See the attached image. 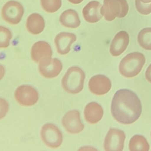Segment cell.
Returning a JSON list of instances; mask_svg holds the SVG:
<instances>
[{
    "label": "cell",
    "mask_w": 151,
    "mask_h": 151,
    "mask_svg": "<svg viewBox=\"0 0 151 151\" xmlns=\"http://www.w3.org/2000/svg\"><path fill=\"white\" fill-rule=\"evenodd\" d=\"M111 110L113 117L117 122L123 124H131L141 115L142 106L135 93L127 89H122L115 93Z\"/></svg>",
    "instance_id": "1"
},
{
    "label": "cell",
    "mask_w": 151,
    "mask_h": 151,
    "mask_svg": "<svg viewBox=\"0 0 151 151\" xmlns=\"http://www.w3.org/2000/svg\"><path fill=\"white\" fill-rule=\"evenodd\" d=\"M145 63V58L141 53L134 52L127 55L119 64V72L126 78H132L140 73Z\"/></svg>",
    "instance_id": "2"
},
{
    "label": "cell",
    "mask_w": 151,
    "mask_h": 151,
    "mask_svg": "<svg viewBox=\"0 0 151 151\" xmlns=\"http://www.w3.org/2000/svg\"><path fill=\"white\" fill-rule=\"evenodd\" d=\"M85 75L79 67H72L67 70L62 80L64 91L71 94L79 93L83 88Z\"/></svg>",
    "instance_id": "3"
},
{
    "label": "cell",
    "mask_w": 151,
    "mask_h": 151,
    "mask_svg": "<svg viewBox=\"0 0 151 151\" xmlns=\"http://www.w3.org/2000/svg\"><path fill=\"white\" fill-rule=\"evenodd\" d=\"M101 8V14L108 22L114 21L116 17H125L129 10L126 0H104Z\"/></svg>",
    "instance_id": "4"
},
{
    "label": "cell",
    "mask_w": 151,
    "mask_h": 151,
    "mask_svg": "<svg viewBox=\"0 0 151 151\" xmlns=\"http://www.w3.org/2000/svg\"><path fill=\"white\" fill-rule=\"evenodd\" d=\"M40 136L43 142L50 148H58L63 140L62 132L52 124H45L41 129Z\"/></svg>",
    "instance_id": "5"
},
{
    "label": "cell",
    "mask_w": 151,
    "mask_h": 151,
    "mask_svg": "<svg viewBox=\"0 0 151 151\" xmlns=\"http://www.w3.org/2000/svg\"><path fill=\"white\" fill-rule=\"evenodd\" d=\"M24 14L22 5L18 1H10L6 3L1 10L3 20L12 25L18 24L21 22Z\"/></svg>",
    "instance_id": "6"
},
{
    "label": "cell",
    "mask_w": 151,
    "mask_h": 151,
    "mask_svg": "<svg viewBox=\"0 0 151 151\" xmlns=\"http://www.w3.org/2000/svg\"><path fill=\"white\" fill-rule=\"evenodd\" d=\"M15 98L17 102L25 106H30L36 104L39 99L37 90L30 86H19L15 92Z\"/></svg>",
    "instance_id": "7"
},
{
    "label": "cell",
    "mask_w": 151,
    "mask_h": 151,
    "mask_svg": "<svg viewBox=\"0 0 151 151\" xmlns=\"http://www.w3.org/2000/svg\"><path fill=\"white\" fill-rule=\"evenodd\" d=\"M125 135L122 131L110 129L105 141L104 149L106 151H122L124 149Z\"/></svg>",
    "instance_id": "8"
},
{
    "label": "cell",
    "mask_w": 151,
    "mask_h": 151,
    "mask_svg": "<svg viewBox=\"0 0 151 151\" xmlns=\"http://www.w3.org/2000/svg\"><path fill=\"white\" fill-rule=\"evenodd\" d=\"M63 69L61 62L56 58H45L39 62V70L40 74L46 78L56 77Z\"/></svg>",
    "instance_id": "9"
},
{
    "label": "cell",
    "mask_w": 151,
    "mask_h": 151,
    "mask_svg": "<svg viewBox=\"0 0 151 151\" xmlns=\"http://www.w3.org/2000/svg\"><path fill=\"white\" fill-rule=\"evenodd\" d=\"M62 124L66 130L71 134L80 133L84 128L80 119V113L76 110H70L64 115Z\"/></svg>",
    "instance_id": "10"
},
{
    "label": "cell",
    "mask_w": 151,
    "mask_h": 151,
    "mask_svg": "<svg viewBox=\"0 0 151 151\" xmlns=\"http://www.w3.org/2000/svg\"><path fill=\"white\" fill-rule=\"evenodd\" d=\"M110 79L103 75H96L92 77L89 82L90 91L97 95H102L107 93L111 88Z\"/></svg>",
    "instance_id": "11"
},
{
    "label": "cell",
    "mask_w": 151,
    "mask_h": 151,
    "mask_svg": "<svg viewBox=\"0 0 151 151\" xmlns=\"http://www.w3.org/2000/svg\"><path fill=\"white\" fill-rule=\"evenodd\" d=\"M76 35L70 32H62L59 33L55 37L54 43L58 53L65 55L69 52L72 44L76 42Z\"/></svg>",
    "instance_id": "12"
},
{
    "label": "cell",
    "mask_w": 151,
    "mask_h": 151,
    "mask_svg": "<svg viewBox=\"0 0 151 151\" xmlns=\"http://www.w3.org/2000/svg\"><path fill=\"white\" fill-rule=\"evenodd\" d=\"M129 43V36L126 32L121 31L115 36L110 46V54L114 56H118L127 49Z\"/></svg>",
    "instance_id": "13"
},
{
    "label": "cell",
    "mask_w": 151,
    "mask_h": 151,
    "mask_svg": "<svg viewBox=\"0 0 151 151\" xmlns=\"http://www.w3.org/2000/svg\"><path fill=\"white\" fill-rule=\"evenodd\" d=\"M102 5L99 1H91L84 8L83 14L85 20L90 23L99 22L103 17L101 12Z\"/></svg>",
    "instance_id": "14"
},
{
    "label": "cell",
    "mask_w": 151,
    "mask_h": 151,
    "mask_svg": "<svg viewBox=\"0 0 151 151\" xmlns=\"http://www.w3.org/2000/svg\"><path fill=\"white\" fill-rule=\"evenodd\" d=\"M52 51L51 46L45 41H40L35 43L32 47L31 56L35 62L39 63L45 58L52 57Z\"/></svg>",
    "instance_id": "15"
},
{
    "label": "cell",
    "mask_w": 151,
    "mask_h": 151,
    "mask_svg": "<svg viewBox=\"0 0 151 151\" xmlns=\"http://www.w3.org/2000/svg\"><path fill=\"white\" fill-rule=\"evenodd\" d=\"M86 122L91 124L97 123L101 121L103 115L102 107L95 102H90L86 105L84 111Z\"/></svg>",
    "instance_id": "16"
},
{
    "label": "cell",
    "mask_w": 151,
    "mask_h": 151,
    "mask_svg": "<svg viewBox=\"0 0 151 151\" xmlns=\"http://www.w3.org/2000/svg\"><path fill=\"white\" fill-rule=\"evenodd\" d=\"M26 26L27 30L31 34L38 35L45 29V20L40 15L34 13L31 14L27 18Z\"/></svg>",
    "instance_id": "17"
},
{
    "label": "cell",
    "mask_w": 151,
    "mask_h": 151,
    "mask_svg": "<svg viewBox=\"0 0 151 151\" xmlns=\"http://www.w3.org/2000/svg\"><path fill=\"white\" fill-rule=\"evenodd\" d=\"M60 22L63 26L70 29L78 28L81 24L77 12L71 9L65 10L61 14Z\"/></svg>",
    "instance_id": "18"
},
{
    "label": "cell",
    "mask_w": 151,
    "mask_h": 151,
    "mask_svg": "<svg viewBox=\"0 0 151 151\" xmlns=\"http://www.w3.org/2000/svg\"><path fill=\"white\" fill-rule=\"evenodd\" d=\"M149 144L145 138L141 135H135L131 139L129 143L130 151H148Z\"/></svg>",
    "instance_id": "19"
},
{
    "label": "cell",
    "mask_w": 151,
    "mask_h": 151,
    "mask_svg": "<svg viewBox=\"0 0 151 151\" xmlns=\"http://www.w3.org/2000/svg\"><path fill=\"white\" fill-rule=\"evenodd\" d=\"M137 40L142 48L151 50V28L142 29L138 35Z\"/></svg>",
    "instance_id": "20"
},
{
    "label": "cell",
    "mask_w": 151,
    "mask_h": 151,
    "mask_svg": "<svg viewBox=\"0 0 151 151\" xmlns=\"http://www.w3.org/2000/svg\"><path fill=\"white\" fill-rule=\"evenodd\" d=\"M41 6L49 13H54L60 9L62 6L61 0H40Z\"/></svg>",
    "instance_id": "21"
},
{
    "label": "cell",
    "mask_w": 151,
    "mask_h": 151,
    "mask_svg": "<svg viewBox=\"0 0 151 151\" xmlns=\"http://www.w3.org/2000/svg\"><path fill=\"white\" fill-rule=\"evenodd\" d=\"M0 47L1 48H6L9 45L12 34L10 30L1 26L0 27Z\"/></svg>",
    "instance_id": "22"
},
{
    "label": "cell",
    "mask_w": 151,
    "mask_h": 151,
    "mask_svg": "<svg viewBox=\"0 0 151 151\" xmlns=\"http://www.w3.org/2000/svg\"><path fill=\"white\" fill-rule=\"evenodd\" d=\"M137 10L142 15L151 13V0H135Z\"/></svg>",
    "instance_id": "23"
},
{
    "label": "cell",
    "mask_w": 151,
    "mask_h": 151,
    "mask_svg": "<svg viewBox=\"0 0 151 151\" xmlns=\"http://www.w3.org/2000/svg\"><path fill=\"white\" fill-rule=\"evenodd\" d=\"M145 77L147 80L151 83V64L147 69L145 72Z\"/></svg>",
    "instance_id": "24"
},
{
    "label": "cell",
    "mask_w": 151,
    "mask_h": 151,
    "mask_svg": "<svg viewBox=\"0 0 151 151\" xmlns=\"http://www.w3.org/2000/svg\"><path fill=\"white\" fill-rule=\"evenodd\" d=\"M70 2L73 4H79L83 2L84 0H68Z\"/></svg>",
    "instance_id": "25"
}]
</instances>
